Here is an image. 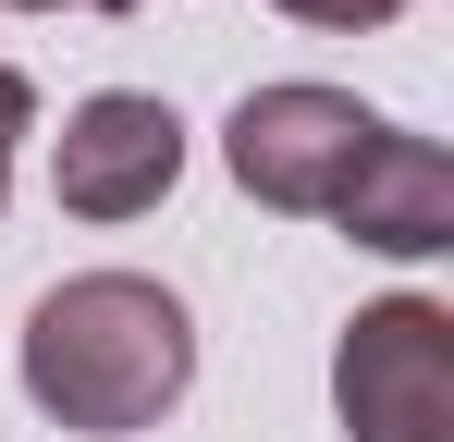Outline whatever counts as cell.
Masks as SVG:
<instances>
[{"instance_id":"obj_1","label":"cell","mask_w":454,"mask_h":442,"mask_svg":"<svg viewBox=\"0 0 454 442\" xmlns=\"http://www.w3.org/2000/svg\"><path fill=\"white\" fill-rule=\"evenodd\" d=\"M197 381V320L148 283V271H74L25 307V393L37 418H62L86 442L160 430Z\"/></svg>"},{"instance_id":"obj_2","label":"cell","mask_w":454,"mask_h":442,"mask_svg":"<svg viewBox=\"0 0 454 442\" xmlns=\"http://www.w3.org/2000/svg\"><path fill=\"white\" fill-rule=\"evenodd\" d=\"M332 406L356 442H454V320L430 295H380L332 344Z\"/></svg>"},{"instance_id":"obj_3","label":"cell","mask_w":454,"mask_h":442,"mask_svg":"<svg viewBox=\"0 0 454 442\" xmlns=\"http://www.w3.org/2000/svg\"><path fill=\"white\" fill-rule=\"evenodd\" d=\"M380 147V111L369 99H344V86H258L246 111H233V185L258 197V209H344V185H356V160Z\"/></svg>"},{"instance_id":"obj_4","label":"cell","mask_w":454,"mask_h":442,"mask_svg":"<svg viewBox=\"0 0 454 442\" xmlns=\"http://www.w3.org/2000/svg\"><path fill=\"white\" fill-rule=\"evenodd\" d=\"M172 172H184V123H172V99H136V86H111V99H86L62 147H50V197L74 221H136L172 197Z\"/></svg>"},{"instance_id":"obj_5","label":"cell","mask_w":454,"mask_h":442,"mask_svg":"<svg viewBox=\"0 0 454 442\" xmlns=\"http://www.w3.org/2000/svg\"><path fill=\"white\" fill-rule=\"evenodd\" d=\"M344 233L380 246V258H442L454 246V160L430 136H405V123H380V147L356 160V185H344Z\"/></svg>"},{"instance_id":"obj_6","label":"cell","mask_w":454,"mask_h":442,"mask_svg":"<svg viewBox=\"0 0 454 442\" xmlns=\"http://www.w3.org/2000/svg\"><path fill=\"white\" fill-rule=\"evenodd\" d=\"M25 136H37V86L0 62V197H12V147H25Z\"/></svg>"},{"instance_id":"obj_7","label":"cell","mask_w":454,"mask_h":442,"mask_svg":"<svg viewBox=\"0 0 454 442\" xmlns=\"http://www.w3.org/2000/svg\"><path fill=\"white\" fill-rule=\"evenodd\" d=\"M283 12H295V25H393L405 0H283Z\"/></svg>"},{"instance_id":"obj_8","label":"cell","mask_w":454,"mask_h":442,"mask_svg":"<svg viewBox=\"0 0 454 442\" xmlns=\"http://www.w3.org/2000/svg\"><path fill=\"white\" fill-rule=\"evenodd\" d=\"M25 12H123V0H25Z\"/></svg>"}]
</instances>
